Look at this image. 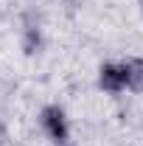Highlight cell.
<instances>
[{
	"instance_id": "obj_1",
	"label": "cell",
	"mask_w": 143,
	"mask_h": 146,
	"mask_svg": "<svg viewBox=\"0 0 143 146\" xmlns=\"http://www.w3.org/2000/svg\"><path fill=\"white\" fill-rule=\"evenodd\" d=\"M42 124L51 132L54 141H65V138H68V121H65V112L59 107H48L45 110V112H42Z\"/></svg>"
},
{
	"instance_id": "obj_3",
	"label": "cell",
	"mask_w": 143,
	"mask_h": 146,
	"mask_svg": "<svg viewBox=\"0 0 143 146\" xmlns=\"http://www.w3.org/2000/svg\"><path fill=\"white\" fill-rule=\"evenodd\" d=\"M126 68V84L132 87V90L143 93V62L140 59H132L129 65H124Z\"/></svg>"
},
{
	"instance_id": "obj_2",
	"label": "cell",
	"mask_w": 143,
	"mask_h": 146,
	"mask_svg": "<svg viewBox=\"0 0 143 146\" xmlns=\"http://www.w3.org/2000/svg\"><path fill=\"white\" fill-rule=\"evenodd\" d=\"M101 87L109 93H118L126 84V68H115V65H104L101 68V76H98Z\"/></svg>"
}]
</instances>
